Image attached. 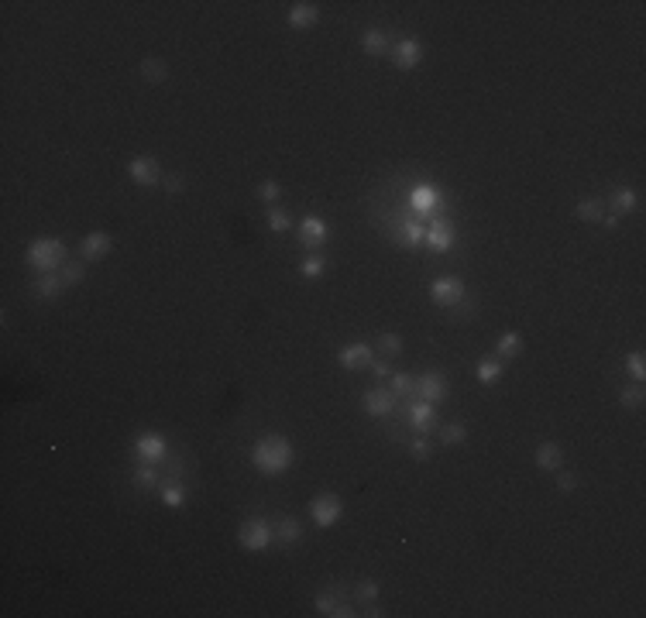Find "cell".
I'll use <instances>...</instances> for the list:
<instances>
[{
	"label": "cell",
	"mask_w": 646,
	"mask_h": 618,
	"mask_svg": "<svg viewBox=\"0 0 646 618\" xmlns=\"http://www.w3.org/2000/svg\"><path fill=\"white\" fill-rule=\"evenodd\" d=\"M162 501H165L168 508H182V505H186V488L175 485V481H165V485H162Z\"/></svg>",
	"instance_id": "obj_29"
},
{
	"label": "cell",
	"mask_w": 646,
	"mask_h": 618,
	"mask_svg": "<svg viewBox=\"0 0 646 618\" xmlns=\"http://www.w3.org/2000/svg\"><path fill=\"white\" fill-rule=\"evenodd\" d=\"M464 295H468V288H464L461 279H454V275H444V279H437V282L430 286V299H433L437 306H444V309L461 306V299H464Z\"/></svg>",
	"instance_id": "obj_7"
},
{
	"label": "cell",
	"mask_w": 646,
	"mask_h": 618,
	"mask_svg": "<svg viewBox=\"0 0 646 618\" xmlns=\"http://www.w3.org/2000/svg\"><path fill=\"white\" fill-rule=\"evenodd\" d=\"M464 440H468L464 422H447V426H440V443H444V447H457V443H464Z\"/></svg>",
	"instance_id": "obj_28"
},
{
	"label": "cell",
	"mask_w": 646,
	"mask_h": 618,
	"mask_svg": "<svg viewBox=\"0 0 646 618\" xmlns=\"http://www.w3.org/2000/svg\"><path fill=\"white\" fill-rule=\"evenodd\" d=\"M371 371H375L378 378H385V374H389V365H382V361H371Z\"/></svg>",
	"instance_id": "obj_46"
},
{
	"label": "cell",
	"mask_w": 646,
	"mask_h": 618,
	"mask_svg": "<svg viewBox=\"0 0 646 618\" xmlns=\"http://www.w3.org/2000/svg\"><path fill=\"white\" fill-rule=\"evenodd\" d=\"M69 251H66V244L59 241V237H38L35 244L28 247V265L31 268H38L41 275L45 272H59L69 258H66Z\"/></svg>",
	"instance_id": "obj_2"
},
{
	"label": "cell",
	"mask_w": 646,
	"mask_h": 618,
	"mask_svg": "<svg viewBox=\"0 0 646 618\" xmlns=\"http://www.w3.org/2000/svg\"><path fill=\"white\" fill-rule=\"evenodd\" d=\"M354 594H358V601H361V605H371V601L378 598V580L361 577V580H358V587H354Z\"/></svg>",
	"instance_id": "obj_37"
},
{
	"label": "cell",
	"mask_w": 646,
	"mask_h": 618,
	"mask_svg": "<svg viewBox=\"0 0 646 618\" xmlns=\"http://www.w3.org/2000/svg\"><path fill=\"white\" fill-rule=\"evenodd\" d=\"M258 200H265L268 206H275L279 200H282V186H279V182H272V179H265V182L258 186Z\"/></svg>",
	"instance_id": "obj_38"
},
{
	"label": "cell",
	"mask_w": 646,
	"mask_h": 618,
	"mask_svg": "<svg viewBox=\"0 0 646 618\" xmlns=\"http://www.w3.org/2000/svg\"><path fill=\"white\" fill-rule=\"evenodd\" d=\"M238 543L251 553H261L275 543V526L268 519H244L241 529H238Z\"/></svg>",
	"instance_id": "obj_3"
},
{
	"label": "cell",
	"mask_w": 646,
	"mask_h": 618,
	"mask_svg": "<svg viewBox=\"0 0 646 618\" xmlns=\"http://www.w3.org/2000/svg\"><path fill=\"white\" fill-rule=\"evenodd\" d=\"M495 354H498L502 361H512V358H519V354H523V337H519L516 330L502 333V337H498V347H495Z\"/></svg>",
	"instance_id": "obj_20"
},
{
	"label": "cell",
	"mask_w": 646,
	"mask_h": 618,
	"mask_svg": "<svg viewBox=\"0 0 646 618\" xmlns=\"http://www.w3.org/2000/svg\"><path fill=\"white\" fill-rule=\"evenodd\" d=\"M619 406L622 409H640L643 406V388H622L619 392Z\"/></svg>",
	"instance_id": "obj_39"
},
{
	"label": "cell",
	"mask_w": 646,
	"mask_h": 618,
	"mask_svg": "<svg viewBox=\"0 0 646 618\" xmlns=\"http://www.w3.org/2000/svg\"><path fill=\"white\" fill-rule=\"evenodd\" d=\"M131 481H134L138 488H159L162 474H159V467H155V464H141V467L131 474Z\"/></svg>",
	"instance_id": "obj_26"
},
{
	"label": "cell",
	"mask_w": 646,
	"mask_h": 618,
	"mask_svg": "<svg viewBox=\"0 0 646 618\" xmlns=\"http://www.w3.org/2000/svg\"><path fill=\"white\" fill-rule=\"evenodd\" d=\"M340 601H347V587H330V591H320V594H317V612H320V615H330Z\"/></svg>",
	"instance_id": "obj_23"
},
{
	"label": "cell",
	"mask_w": 646,
	"mask_h": 618,
	"mask_svg": "<svg viewBox=\"0 0 646 618\" xmlns=\"http://www.w3.org/2000/svg\"><path fill=\"white\" fill-rule=\"evenodd\" d=\"M296 230H299L303 251H310V254H317L326 244V237H330V227H326V220H320V216H303Z\"/></svg>",
	"instance_id": "obj_6"
},
{
	"label": "cell",
	"mask_w": 646,
	"mask_h": 618,
	"mask_svg": "<svg viewBox=\"0 0 646 618\" xmlns=\"http://www.w3.org/2000/svg\"><path fill=\"white\" fill-rule=\"evenodd\" d=\"M127 175H131V182H138V186H159L165 172H162V165L155 162V159L141 155V159H131V162H127Z\"/></svg>",
	"instance_id": "obj_10"
},
{
	"label": "cell",
	"mask_w": 646,
	"mask_h": 618,
	"mask_svg": "<svg viewBox=\"0 0 646 618\" xmlns=\"http://www.w3.org/2000/svg\"><path fill=\"white\" fill-rule=\"evenodd\" d=\"M141 76L152 82V86L165 82V80H168V66H165V59H159V55H148V59H141Z\"/></svg>",
	"instance_id": "obj_21"
},
{
	"label": "cell",
	"mask_w": 646,
	"mask_h": 618,
	"mask_svg": "<svg viewBox=\"0 0 646 618\" xmlns=\"http://www.w3.org/2000/svg\"><path fill=\"white\" fill-rule=\"evenodd\" d=\"M351 615H358V612H354V608H351L347 601H340V605H337V608L330 612V618H351Z\"/></svg>",
	"instance_id": "obj_44"
},
{
	"label": "cell",
	"mask_w": 646,
	"mask_h": 618,
	"mask_svg": "<svg viewBox=\"0 0 646 618\" xmlns=\"http://www.w3.org/2000/svg\"><path fill=\"white\" fill-rule=\"evenodd\" d=\"M361 406L368 415H375V419H385V415H392L396 412V392L392 388H368L361 399Z\"/></svg>",
	"instance_id": "obj_9"
},
{
	"label": "cell",
	"mask_w": 646,
	"mask_h": 618,
	"mask_svg": "<svg viewBox=\"0 0 646 618\" xmlns=\"http://www.w3.org/2000/svg\"><path fill=\"white\" fill-rule=\"evenodd\" d=\"M292 227V216L285 213V209H279V206H268V230H275V234H285Z\"/></svg>",
	"instance_id": "obj_35"
},
{
	"label": "cell",
	"mask_w": 646,
	"mask_h": 618,
	"mask_svg": "<svg viewBox=\"0 0 646 618\" xmlns=\"http://www.w3.org/2000/svg\"><path fill=\"white\" fill-rule=\"evenodd\" d=\"M162 186H165V193H179L182 189V179L179 175H162Z\"/></svg>",
	"instance_id": "obj_43"
},
{
	"label": "cell",
	"mask_w": 646,
	"mask_h": 618,
	"mask_svg": "<svg viewBox=\"0 0 646 618\" xmlns=\"http://www.w3.org/2000/svg\"><path fill=\"white\" fill-rule=\"evenodd\" d=\"M361 615H368V618H382V615H385V612H378V608H375V605H368V608H364Z\"/></svg>",
	"instance_id": "obj_47"
},
{
	"label": "cell",
	"mask_w": 646,
	"mask_h": 618,
	"mask_svg": "<svg viewBox=\"0 0 646 618\" xmlns=\"http://www.w3.org/2000/svg\"><path fill=\"white\" fill-rule=\"evenodd\" d=\"M626 368H629V374H633V378H640V381H643V378H646V358L640 354V351H633V354L626 358Z\"/></svg>",
	"instance_id": "obj_40"
},
{
	"label": "cell",
	"mask_w": 646,
	"mask_h": 618,
	"mask_svg": "<svg viewBox=\"0 0 646 618\" xmlns=\"http://www.w3.org/2000/svg\"><path fill=\"white\" fill-rule=\"evenodd\" d=\"M320 21V7L317 3H292V10H289V24L292 28H313Z\"/></svg>",
	"instance_id": "obj_18"
},
{
	"label": "cell",
	"mask_w": 646,
	"mask_h": 618,
	"mask_svg": "<svg viewBox=\"0 0 646 618\" xmlns=\"http://www.w3.org/2000/svg\"><path fill=\"white\" fill-rule=\"evenodd\" d=\"M292 443L285 436H261L251 450V464L261 471V474H282L292 464Z\"/></svg>",
	"instance_id": "obj_1"
},
{
	"label": "cell",
	"mask_w": 646,
	"mask_h": 618,
	"mask_svg": "<svg viewBox=\"0 0 646 618\" xmlns=\"http://www.w3.org/2000/svg\"><path fill=\"white\" fill-rule=\"evenodd\" d=\"M416 395H423V402L440 406V402L447 399V378L440 374V371H426V374H419V378H416Z\"/></svg>",
	"instance_id": "obj_11"
},
{
	"label": "cell",
	"mask_w": 646,
	"mask_h": 618,
	"mask_svg": "<svg viewBox=\"0 0 646 618\" xmlns=\"http://www.w3.org/2000/svg\"><path fill=\"white\" fill-rule=\"evenodd\" d=\"M636 203H640V196H636L633 189H615V193H612V213H615V216H622V213H633V209H636Z\"/></svg>",
	"instance_id": "obj_25"
},
{
	"label": "cell",
	"mask_w": 646,
	"mask_h": 618,
	"mask_svg": "<svg viewBox=\"0 0 646 618\" xmlns=\"http://www.w3.org/2000/svg\"><path fill=\"white\" fill-rule=\"evenodd\" d=\"M62 288H66V282H62V275H55V272H45L38 282H35V292H38L41 299H59Z\"/></svg>",
	"instance_id": "obj_22"
},
{
	"label": "cell",
	"mask_w": 646,
	"mask_h": 618,
	"mask_svg": "<svg viewBox=\"0 0 646 618\" xmlns=\"http://www.w3.org/2000/svg\"><path fill=\"white\" fill-rule=\"evenodd\" d=\"M426 241H430L433 251H447V247L454 244V227L447 223L444 216H433V223L426 227Z\"/></svg>",
	"instance_id": "obj_17"
},
{
	"label": "cell",
	"mask_w": 646,
	"mask_h": 618,
	"mask_svg": "<svg viewBox=\"0 0 646 618\" xmlns=\"http://www.w3.org/2000/svg\"><path fill=\"white\" fill-rule=\"evenodd\" d=\"M59 275H62L66 286H80L82 279H86V261H66V265L59 268Z\"/></svg>",
	"instance_id": "obj_30"
},
{
	"label": "cell",
	"mask_w": 646,
	"mask_h": 618,
	"mask_svg": "<svg viewBox=\"0 0 646 618\" xmlns=\"http://www.w3.org/2000/svg\"><path fill=\"white\" fill-rule=\"evenodd\" d=\"M498 374H502V358L498 354H484L482 361H478V381L482 385H491V381H498Z\"/></svg>",
	"instance_id": "obj_24"
},
{
	"label": "cell",
	"mask_w": 646,
	"mask_h": 618,
	"mask_svg": "<svg viewBox=\"0 0 646 618\" xmlns=\"http://www.w3.org/2000/svg\"><path fill=\"white\" fill-rule=\"evenodd\" d=\"M392 392H396V399H399V395H403V399H412V395H416V378L405 374V371L392 374Z\"/></svg>",
	"instance_id": "obj_32"
},
{
	"label": "cell",
	"mask_w": 646,
	"mask_h": 618,
	"mask_svg": "<svg viewBox=\"0 0 646 618\" xmlns=\"http://www.w3.org/2000/svg\"><path fill=\"white\" fill-rule=\"evenodd\" d=\"M392 59H396V69H399V73H412V69L419 66V59H423V48H419L416 38H403L396 45Z\"/></svg>",
	"instance_id": "obj_14"
},
{
	"label": "cell",
	"mask_w": 646,
	"mask_h": 618,
	"mask_svg": "<svg viewBox=\"0 0 646 618\" xmlns=\"http://www.w3.org/2000/svg\"><path fill=\"white\" fill-rule=\"evenodd\" d=\"M272 526H275V543H282V546H292V543L303 539V526H299V519H292V515L275 519Z\"/></svg>",
	"instance_id": "obj_19"
},
{
	"label": "cell",
	"mask_w": 646,
	"mask_h": 618,
	"mask_svg": "<svg viewBox=\"0 0 646 618\" xmlns=\"http://www.w3.org/2000/svg\"><path fill=\"white\" fill-rule=\"evenodd\" d=\"M361 48L368 52V55H382L389 45H385V31L382 28H368L361 35Z\"/></svg>",
	"instance_id": "obj_27"
},
{
	"label": "cell",
	"mask_w": 646,
	"mask_h": 618,
	"mask_svg": "<svg viewBox=\"0 0 646 618\" xmlns=\"http://www.w3.org/2000/svg\"><path fill=\"white\" fill-rule=\"evenodd\" d=\"M337 361H340L347 371H361V368H371L375 354H371V347H368V344H347V347L340 351V358H337Z\"/></svg>",
	"instance_id": "obj_15"
},
{
	"label": "cell",
	"mask_w": 646,
	"mask_h": 618,
	"mask_svg": "<svg viewBox=\"0 0 646 618\" xmlns=\"http://www.w3.org/2000/svg\"><path fill=\"white\" fill-rule=\"evenodd\" d=\"M110 247H114L110 234L93 230V234H86V237L80 241V261H100V258H107V254H110Z\"/></svg>",
	"instance_id": "obj_13"
},
{
	"label": "cell",
	"mask_w": 646,
	"mask_h": 618,
	"mask_svg": "<svg viewBox=\"0 0 646 618\" xmlns=\"http://www.w3.org/2000/svg\"><path fill=\"white\" fill-rule=\"evenodd\" d=\"M399 227H403V241L405 244H419V241H426V223H419V220H403Z\"/></svg>",
	"instance_id": "obj_33"
},
{
	"label": "cell",
	"mask_w": 646,
	"mask_h": 618,
	"mask_svg": "<svg viewBox=\"0 0 646 618\" xmlns=\"http://www.w3.org/2000/svg\"><path fill=\"white\" fill-rule=\"evenodd\" d=\"M577 216H581L584 223H602L605 209H602L598 200H581V203H577Z\"/></svg>",
	"instance_id": "obj_31"
},
{
	"label": "cell",
	"mask_w": 646,
	"mask_h": 618,
	"mask_svg": "<svg viewBox=\"0 0 646 618\" xmlns=\"http://www.w3.org/2000/svg\"><path fill=\"white\" fill-rule=\"evenodd\" d=\"M378 351H382L385 358H399V354H403L399 333H378Z\"/></svg>",
	"instance_id": "obj_34"
},
{
	"label": "cell",
	"mask_w": 646,
	"mask_h": 618,
	"mask_svg": "<svg viewBox=\"0 0 646 618\" xmlns=\"http://www.w3.org/2000/svg\"><path fill=\"white\" fill-rule=\"evenodd\" d=\"M134 453H138L145 464H162V460L168 457V443H165L162 433H145V436L134 440Z\"/></svg>",
	"instance_id": "obj_12"
},
{
	"label": "cell",
	"mask_w": 646,
	"mask_h": 618,
	"mask_svg": "<svg viewBox=\"0 0 646 618\" xmlns=\"http://www.w3.org/2000/svg\"><path fill=\"white\" fill-rule=\"evenodd\" d=\"M536 467H540V471H561V467H564V450H561V443L543 440V443L536 447Z\"/></svg>",
	"instance_id": "obj_16"
},
{
	"label": "cell",
	"mask_w": 646,
	"mask_h": 618,
	"mask_svg": "<svg viewBox=\"0 0 646 618\" xmlns=\"http://www.w3.org/2000/svg\"><path fill=\"white\" fill-rule=\"evenodd\" d=\"M602 227H605V230H615V227H619V216H615V213H605V216H602Z\"/></svg>",
	"instance_id": "obj_45"
},
{
	"label": "cell",
	"mask_w": 646,
	"mask_h": 618,
	"mask_svg": "<svg viewBox=\"0 0 646 618\" xmlns=\"http://www.w3.org/2000/svg\"><path fill=\"white\" fill-rule=\"evenodd\" d=\"M340 512H344V505H340V498L333 492H320L313 501H310V515H313V522H317L320 529H330V526L340 519Z\"/></svg>",
	"instance_id": "obj_5"
},
{
	"label": "cell",
	"mask_w": 646,
	"mask_h": 618,
	"mask_svg": "<svg viewBox=\"0 0 646 618\" xmlns=\"http://www.w3.org/2000/svg\"><path fill=\"white\" fill-rule=\"evenodd\" d=\"M409 206H412L416 213H423V216H433V213L444 206V193H440V186H430V182L416 186V189L409 193Z\"/></svg>",
	"instance_id": "obj_8"
},
{
	"label": "cell",
	"mask_w": 646,
	"mask_h": 618,
	"mask_svg": "<svg viewBox=\"0 0 646 618\" xmlns=\"http://www.w3.org/2000/svg\"><path fill=\"white\" fill-rule=\"evenodd\" d=\"M299 272H303V279H317V275L326 272V258H323V254H310V258L299 265Z\"/></svg>",
	"instance_id": "obj_36"
},
{
	"label": "cell",
	"mask_w": 646,
	"mask_h": 618,
	"mask_svg": "<svg viewBox=\"0 0 646 618\" xmlns=\"http://www.w3.org/2000/svg\"><path fill=\"white\" fill-rule=\"evenodd\" d=\"M405 422L416 429V436H430L433 429H440V415H437V406L433 402H409L405 406Z\"/></svg>",
	"instance_id": "obj_4"
},
{
	"label": "cell",
	"mask_w": 646,
	"mask_h": 618,
	"mask_svg": "<svg viewBox=\"0 0 646 618\" xmlns=\"http://www.w3.org/2000/svg\"><path fill=\"white\" fill-rule=\"evenodd\" d=\"M557 488H561V492H574V488H577V478H574V474H567V471L564 474H557Z\"/></svg>",
	"instance_id": "obj_42"
},
{
	"label": "cell",
	"mask_w": 646,
	"mask_h": 618,
	"mask_svg": "<svg viewBox=\"0 0 646 618\" xmlns=\"http://www.w3.org/2000/svg\"><path fill=\"white\" fill-rule=\"evenodd\" d=\"M405 447H409V453H412V457H416V460H426V457H430V450H433V447H430V440H426V436H412V440H409V443H405Z\"/></svg>",
	"instance_id": "obj_41"
}]
</instances>
